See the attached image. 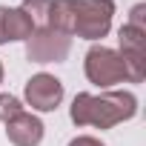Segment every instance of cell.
Here are the masks:
<instances>
[{
  "label": "cell",
  "mask_w": 146,
  "mask_h": 146,
  "mask_svg": "<svg viewBox=\"0 0 146 146\" xmlns=\"http://www.w3.org/2000/svg\"><path fill=\"white\" fill-rule=\"evenodd\" d=\"M115 0H52L49 29H57L69 37L103 40L112 32Z\"/></svg>",
  "instance_id": "obj_1"
},
{
  "label": "cell",
  "mask_w": 146,
  "mask_h": 146,
  "mask_svg": "<svg viewBox=\"0 0 146 146\" xmlns=\"http://www.w3.org/2000/svg\"><path fill=\"white\" fill-rule=\"evenodd\" d=\"M137 115V98L132 92H78L69 106V117L75 126H95V129H112L117 123H126Z\"/></svg>",
  "instance_id": "obj_2"
},
{
  "label": "cell",
  "mask_w": 146,
  "mask_h": 146,
  "mask_svg": "<svg viewBox=\"0 0 146 146\" xmlns=\"http://www.w3.org/2000/svg\"><path fill=\"white\" fill-rule=\"evenodd\" d=\"M83 72H86V80L100 86V89H112L115 83H123L126 80V69H123V60L115 49L98 43L86 52L83 57Z\"/></svg>",
  "instance_id": "obj_3"
},
{
  "label": "cell",
  "mask_w": 146,
  "mask_h": 146,
  "mask_svg": "<svg viewBox=\"0 0 146 146\" xmlns=\"http://www.w3.org/2000/svg\"><path fill=\"white\" fill-rule=\"evenodd\" d=\"M117 43H120V60L126 69L129 83H143L146 78V29L123 23L117 29Z\"/></svg>",
  "instance_id": "obj_4"
},
{
  "label": "cell",
  "mask_w": 146,
  "mask_h": 146,
  "mask_svg": "<svg viewBox=\"0 0 146 146\" xmlns=\"http://www.w3.org/2000/svg\"><path fill=\"white\" fill-rule=\"evenodd\" d=\"M72 52V37L57 29H35L26 40V57L32 63H60Z\"/></svg>",
  "instance_id": "obj_5"
},
{
  "label": "cell",
  "mask_w": 146,
  "mask_h": 146,
  "mask_svg": "<svg viewBox=\"0 0 146 146\" xmlns=\"http://www.w3.org/2000/svg\"><path fill=\"white\" fill-rule=\"evenodd\" d=\"M63 83L49 75V72H37L26 80V89H23V98L26 103L35 109V112H54L60 103H63Z\"/></svg>",
  "instance_id": "obj_6"
},
{
  "label": "cell",
  "mask_w": 146,
  "mask_h": 146,
  "mask_svg": "<svg viewBox=\"0 0 146 146\" xmlns=\"http://www.w3.org/2000/svg\"><path fill=\"white\" fill-rule=\"evenodd\" d=\"M43 135H46V126L32 112H20L17 117H12L6 123V137L12 146H40Z\"/></svg>",
  "instance_id": "obj_7"
},
{
  "label": "cell",
  "mask_w": 146,
  "mask_h": 146,
  "mask_svg": "<svg viewBox=\"0 0 146 146\" xmlns=\"http://www.w3.org/2000/svg\"><path fill=\"white\" fill-rule=\"evenodd\" d=\"M35 32V23L29 20V15L17 6V9H9L6 6V15H3V37L6 43H15V40H29Z\"/></svg>",
  "instance_id": "obj_8"
},
{
  "label": "cell",
  "mask_w": 146,
  "mask_h": 146,
  "mask_svg": "<svg viewBox=\"0 0 146 146\" xmlns=\"http://www.w3.org/2000/svg\"><path fill=\"white\" fill-rule=\"evenodd\" d=\"M49 6H52V0H23L20 3V9L29 15L35 29H46L49 26Z\"/></svg>",
  "instance_id": "obj_9"
},
{
  "label": "cell",
  "mask_w": 146,
  "mask_h": 146,
  "mask_svg": "<svg viewBox=\"0 0 146 146\" xmlns=\"http://www.w3.org/2000/svg\"><path fill=\"white\" fill-rule=\"evenodd\" d=\"M20 112H26L23 103H20V98H15V95H9V92L0 95V120H3V123H9V120L17 117Z\"/></svg>",
  "instance_id": "obj_10"
},
{
  "label": "cell",
  "mask_w": 146,
  "mask_h": 146,
  "mask_svg": "<svg viewBox=\"0 0 146 146\" xmlns=\"http://www.w3.org/2000/svg\"><path fill=\"white\" fill-rule=\"evenodd\" d=\"M129 26H137V29H146V3H137V6H132V12H129V20H126Z\"/></svg>",
  "instance_id": "obj_11"
},
{
  "label": "cell",
  "mask_w": 146,
  "mask_h": 146,
  "mask_svg": "<svg viewBox=\"0 0 146 146\" xmlns=\"http://www.w3.org/2000/svg\"><path fill=\"white\" fill-rule=\"evenodd\" d=\"M69 146H106L100 137H92V135H78V137H72Z\"/></svg>",
  "instance_id": "obj_12"
},
{
  "label": "cell",
  "mask_w": 146,
  "mask_h": 146,
  "mask_svg": "<svg viewBox=\"0 0 146 146\" xmlns=\"http://www.w3.org/2000/svg\"><path fill=\"white\" fill-rule=\"evenodd\" d=\"M3 15H6V6H0V46H6V37H3Z\"/></svg>",
  "instance_id": "obj_13"
},
{
  "label": "cell",
  "mask_w": 146,
  "mask_h": 146,
  "mask_svg": "<svg viewBox=\"0 0 146 146\" xmlns=\"http://www.w3.org/2000/svg\"><path fill=\"white\" fill-rule=\"evenodd\" d=\"M0 83H3V63H0Z\"/></svg>",
  "instance_id": "obj_14"
}]
</instances>
